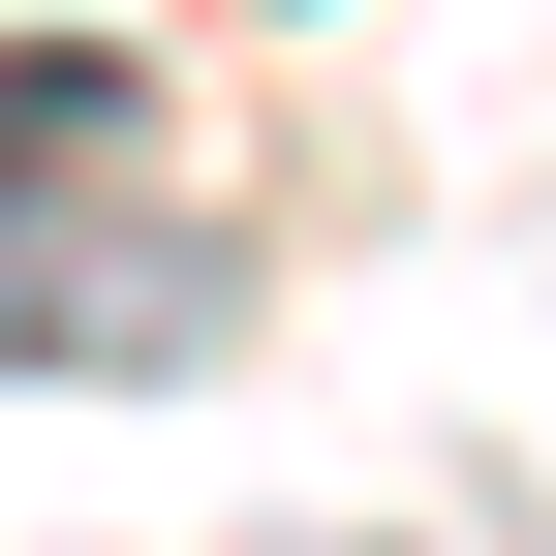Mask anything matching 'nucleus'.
<instances>
[{"label": "nucleus", "instance_id": "obj_1", "mask_svg": "<svg viewBox=\"0 0 556 556\" xmlns=\"http://www.w3.org/2000/svg\"><path fill=\"white\" fill-rule=\"evenodd\" d=\"M93 155H124V62L31 31L0 62V371H186V340H217V248L93 217Z\"/></svg>", "mask_w": 556, "mask_h": 556}]
</instances>
